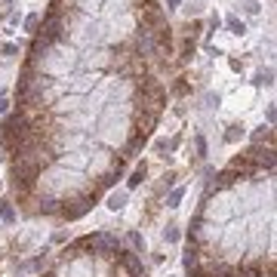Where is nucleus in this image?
<instances>
[{
	"label": "nucleus",
	"instance_id": "0eeeda50",
	"mask_svg": "<svg viewBox=\"0 0 277 277\" xmlns=\"http://www.w3.org/2000/svg\"><path fill=\"white\" fill-rule=\"evenodd\" d=\"M145 175H148V163L142 160V163H136V166H133L130 179H127V188H139V185L145 182Z\"/></svg>",
	"mask_w": 277,
	"mask_h": 277
},
{
	"label": "nucleus",
	"instance_id": "7ed1b4c3",
	"mask_svg": "<svg viewBox=\"0 0 277 277\" xmlns=\"http://www.w3.org/2000/svg\"><path fill=\"white\" fill-rule=\"evenodd\" d=\"M120 249V240L111 231H96L93 234V249L89 256H102V259H114V253Z\"/></svg>",
	"mask_w": 277,
	"mask_h": 277
},
{
	"label": "nucleus",
	"instance_id": "dca6fc26",
	"mask_svg": "<svg viewBox=\"0 0 277 277\" xmlns=\"http://www.w3.org/2000/svg\"><path fill=\"white\" fill-rule=\"evenodd\" d=\"M194 148H197V157H200V160H204V157L210 154V145H207V139L200 136V133L194 136Z\"/></svg>",
	"mask_w": 277,
	"mask_h": 277
},
{
	"label": "nucleus",
	"instance_id": "cd10ccee",
	"mask_svg": "<svg viewBox=\"0 0 277 277\" xmlns=\"http://www.w3.org/2000/svg\"><path fill=\"white\" fill-rule=\"evenodd\" d=\"M4 19H7V10H0V22H4Z\"/></svg>",
	"mask_w": 277,
	"mask_h": 277
},
{
	"label": "nucleus",
	"instance_id": "39448f33",
	"mask_svg": "<svg viewBox=\"0 0 277 277\" xmlns=\"http://www.w3.org/2000/svg\"><path fill=\"white\" fill-rule=\"evenodd\" d=\"M71 7L74 10H80L83 16H99L105 7V0H71Z\"/></svg>",
	"mask_w": 277,
	"mask_h": 277
},
{
	"label": "nucleus",
	"instance_id": "a878e982",
	"mask_svg": "<svg viewBox=\"0 0 277 277\" xmlns=\"http://www.w3.org/2000/svg\"><path fill=\"white\" fill-rule=\"evenodd\" d=\"M163 185H166V188L175 185V172H163Z\"/></svg>",
	"mask_w": 277,
	"mask_h": 277
},
{
	"label": "nucleus",
	"instance_id": "aec40b11",
	"mask_svg": "<svg viewBox=\"0 0 277 277\" xmlns=\"http://www.w3.org/2000/svg\"><path fill=\"white\" fill-rule=\"evenodd\" d=\"M0 56H19V43H0Z\"/></svg>",
	"mask_w": 277,
	"mask_h": 277
},
{
	"label": "nucleus",
	"instance_id": "423d86ee",
	"mask_svg": "<svg viewBox=\"0 0 277 277\" xmlns=\"http://www.w3.org/2000/svg\"><path fill=\"white\" fill-rule=\"evenodd\" d=\"M249 139H253V145H271V148H274V130L268 127V123H262V127H256V130H253V136H249Z\"/></svg>",
	"mask_w": 277,
	"mask_h": 277
},
{
	"label": "nucleus",
	"instance_id": "2eb2a0df",
	"mask_svg": "<svg viewBox=\"0 0 277 277\" xmlns=\"http://www.w3.org/2000/svg\"><path fill=\"white\" fill-rule=\"evenodd\" d=\"M25 31H28L31 37H34V34L40 31V16H37V13H31V16H25Z\"/></svg>",
	"mask_w": 277,
	"mask_h": 277
},
{
	"label": "nucleus",
	"instance_id": "f8f14e48",
	"mask_svg": "<svg viewBox=\"0 0 277 277\" xmlns=\"http://www.w3.org/2000/svg\"><path fill=\"white\" fill-rule=\"evenodd\" d=\"M253 83H256V86H274V68H262V71H256Z\"/></svg>",
	"mask_w": 277,
	"mask_h": 277
},
{
	"label": "nucleus",
	"instance_id": "f257e3e1",
	"mask_svg": "<svg viewBox=\"0 0 277 277\" xmlns=\"http://www.w3.org/2000/svg\"><path fill=\"white\" fill-rule=\"evenodd\" d=\"M28 133H31V120H28V114H22V111H10L4 120H0V148L13 151V148H16V142H19L22 136H28Z\"/></svg>",
	"mask_w": 277,
	"mask_h": 277
},
{
	"label": "nucleus",
	"instance_id": "c85d7f7f",
	"mask_svg": "<svg viewBox=\"0 0 277 277\" xmlns=\"http://www.w3.org/2000/svg\"><path fill=\"white\" fill-rule=\"evenodd\" d=\"M7 4H13V0H7Z\"/></svg>",
	"mask_w": 277,
	"mask_h": 277
},
{
	"label": "nucleus",
	"instance_id": "f03ea898",
	"mask_svg": "<svg viewBox=\"0 0 277 277\" xmlns=\"http://www.w3.org/2000/svg\"><path fill=\"white\" fill-rule=\"evenodd\" d=\"M99 204V197H71V200H62V207H59V216L56 219H62V222H77V219H83L93 207Z\"/></svg>",
	"mask_w": 277,
	"mask_h": 277
},
{
	"label": "nucleus",
	"instance_id": "412c9836",
	"mask_svg": "<svg viewBox=\"0 0 277 277\" xmlns=\"http://www.w3.org/2000/svg\"><path fill=\"white\" fill-rule=\"evenodd\" d=\"M265 120H268V127H274V120H277V108H274V102L265 108Z\"/></svg>",
	"mask_w": 277,
	"mask_h": 277
},
{
	"label": "nucleus",
	"instance_id": "1a4fd4ad",
	"mask_svg": "<svg viewBox=\"0 0 277 277\" xmlns=\"http://www.w3.org/2000/svg\"><path fill=\"white\" fill-rule=\"evenodd\" d=\"M222 25H225V28H228L231 34H237V37H243V34H246V22H243V19H237V16L222 19Z\"/></svg>",
	"mask_w": 277,
	"mask_h": 277
},
{
	"label": "nucleus",
	"instance_id": "6e6552de",
	"mask_svg": "<svg viewBox=\"0 0 277 277\" xmlns=\"http://www.w3.org/2000/svg\"><path fill=\"white\" fill-rule=\"evenodd\" d=\"M16 219H19V213L13 207V200H0V222H4V225H16Z\"/></svg>",
	"mask_w": 277,
	"mask_h": 277
},
{
	"label": "nucleus",
	"instance_id": "4468645a",
	"mask_svg": "<svg viewBox=\"0 0 277 277\" xmlns=\"http://www.w3.org/2000/svg\"><path fill=\"white\" fill-rule=\"evenodd\" d=\"M182 197H185V188H172V191L166 194V207H169V210H175V207L182 204Z\"/></svg>",
	"mask_w": 277,
	"mask_h": 277
},
{
	"label": "nucleus",
	"instance_id": "20e7f679",
	"mask_svg": "<svg viewBox=\"0 0 277 277\" xmlns=\"http://www.w3.org/2000/svg\"><path fill=\"white\" fill-rule=\"evenodd\" d=\"M182 268H185V274H194L197 268H200V249L197 246H185V256H182Z\"/></svg>",
	"mask_w": 277,
	"mask_h": 277
},
{
	"label": "nucleus",
	"instance_id": "b1692460",
	"mask_svg": "<svg viewBox=\"0 0 277 277\" xmlns=\"http://www.w3.org/2000/svg\"><path fill=\"white\" fill-rule=\"evenodd\" d=\"M163 4H166V10L172 13V10H182V4H185V0H163Z\"/></svg>",
	"mask_w": 277,
	"mask_h": 277
},
{
	"label": "nucleus",
	"instance_id": "c756f323",
	"mask_svg": "<svg viewBox=\"0 0 277 277\" xmlns=\"http://www.w3.org/2000/svg\"><path fill=\"white\" fill-rule=\"evenodd\" d=\"M0 157H4V154H0Z\"/></svg>",
	"mask_w": 277,
	"mask_h": 277
},
{
	"label": "nucleus",
	"instance_id": "ddd939ff",
	"mask_svg": "<svg viewBox=\"0 0 277 277\" xmlns=\"http://www.w3.org/2000/svg\"><path fill=\"white\" fill-rule=\"evenodd\" d=\"M127 243L133 246V253H145V237H142L139 231H130V234H127Z\"/></svg>",
	"mask_w": 277,
	"mask_h": 277
},
{
	"label": "nucleus",
	"instance_id": "6ab92c4d",
	"mask_svg": "<svg viewBox=\"0 0 277 277\" xmlns=\"http://www.w3.org/2000/svg\"><path fill=\"white\" fill-rule=\"evenodd\" d=\"M179 237H182V234H179V228H175V225H166L163 240H166V243H179Z\"/></svg>",
	"mask_w": 277,
	"mask_h": 277
},
{
	"label": "nucleus",
	"instance_id": "4be33fe9",
	"mask_svg": "<svg viewBox=\"0 0 277 277\" xmlns=\"http://www.w3.org/2000/svg\"><path fill=\"white\" fill-rule=\"evenodd\" d=\"M200 10H204V7H200V0H194V4H188V7H185V16L191 19V16H197Z\"/></svg>",
	"mask_w": 277,
	"mask_h": 277
},
{
	"label": "nucleus",
	"instance_id": "f3484780",
	"mask_svg": "<svg viewBox=\"0 0 277 277\" xmlns=\"http://www.w3.org/2000/svg\"><path fill=\"white\" fill-rule=\"evenodd\" d=\"M172 93H175V96H188V93H191L188 80H185V77H175V83H172Z\"/></svg>",
	"mask_w": 277,
	"mask_h": 277
},
{
	"label": "nucleus",
	"instance_id": "9b49d317",
	"mask_svg": "<svg viewBox=\"0 0 277 277\" xmlns=\"http://www.w3.org/2000/svg\"><path fill=\"white\" fill-rule=\"evenodd\" d=\"M246 136V127H243V123H231V127H228V133H225V142H228V145H234V142H240Z\"/></svg>",
	"mask_w": 277,
	"mask_h": 277
},
{
	"label": "nucleus",
	"instance_id": "9d476101",
	"mask_svg": "<svg viewBox=\"0 0 277 277\" xmlns=\"http://www.w3.org/2000/svg\"><path fill=\"white\" fill-rule=\"evenodd\" d=\"M105 204H108V210H111V213L123 210V207H127V191H111V194H108V200H105Z\"/></svg>",
	"mask_w": 277,
	"mask_h": 277
},
{
	"label": "nucleus",
	"instance_id": "a211bd4d",
	"mask_svg": "<svg viewBox=\"0 0 277 277\" xmlns=\"http://www.w3.org/2000/svg\"><path fill=\"white\" fill-rule=\"evenodd\" d=\"M243 13L246 16H259L262 13V4H259V0H243Z\"/></svg>",
	"mask_w": 277,
	"mask_h": 277
},
{
	"label": "nucleus",
	"instance_id": "5701e85b",
	"mask_svg": "<svg viewBox=\"0 0 277 277\" xmlns=\"http://www.w3.org/2000/svg\"><path fill=\"white\" fill-rule=\"evenodd\" d=\"M219 28H222V16L213 13V16H210V31H219Z\"/></svg>",
	"mask_w": 277,
	"mask_h": 277
},
{
	"label": "nucleus",
	"instance_id": "393cba45",
	"mask_svg": "<svg viewBox=\"0 0 277 277\" xmlns=\"http://www.w3.org/2000/svg\"><path fill=\"white\" fill-rule=\"evenodd\" d=\"M228 65H231V71H237V74L243 71V62H240V59H228Z\"/></svg>",
	"mask_w": 277,
	"mask_h": 277
},
{
	"label": "nucleus",
	"instance_id": "bb28decb",
	"mask_svg": "<svg viewBox=\"0 0 277 277\" xmlns=\"http://www.w3.org/2000/svg\"><path fill=\"white\" fill-rule=\"evenodd\" d=\"M10 105H13L10 99H0V114H10Z\"/></svg>",
	"mask_w": 277,
	"mask_h": 277
}]
</instances>
